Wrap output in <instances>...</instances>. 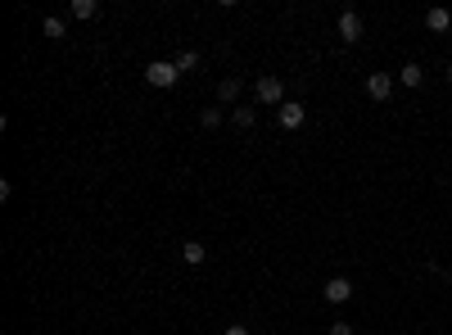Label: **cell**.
<instances>
[{"instance_id":"6da1fadb","label":"cell","mask_w":452,"mask_h":335,"mask_svg":"<svg viewBox=\"0 0 452 335\" xmlns=\"http://www.w3.org/2000/svg\"><path fill=\"white\" fill-rule=\"evenodd\" d=\"M145 82L159 86V91H168V86L181 82V69H177L172 59H154V64H145Z\"/></svg>"},{"instance_id":"7a4b0ae2","label":"cell","mask_w":452,"mask_h":335,"mask_svg":"<svg viewBox=\"0 0 452 335\" xmlns=\"http://www.w3.org/2000/svg\"><path fill=\"white\" fill-rule=\"evenodd\" d=\"M254 95H258V104H285V82L276 73H263L254 82Z\"/></svg>"},{"instance_id":"3957f363","label":"cell","mask_w":452,"mask_h":335,"mask_svg":"<svg viewBox=\"0 0 452 335\" xmlns=\"http://www.w3.org/2000/svg\"><path fill=\"white\" fill-rule=\"evenodd\" d=\"M335 27H340V41H349V45L362 41V14H353V9H344V14L335 18Z\"/></svg>"},{"instance_id":"277c9868","label":"cell","mask_w":452,"mask_h":335,"mask_svg":"<svg viewBox=\"0 0 452 335\" xmlns=\"http://www.w3.org/2000/svg\"><path fill=\"white\" fill-rule=\"evenodd\" d=\"M276 118H281V127H285V131H299L303 122H307V109H303L299 100H285L281 109H276Z\"/></svg>"},{"instance_id":"5b68a950","label":"cell","mask_w":452,"mask_h":335,"mask_svg":"<svg viewBox=\"0 0 452 335\" xmlns=\"http://www.w3.org/2000/svg\"><path fill=\"white\" fill-rule=\"evenodd\" d=\"M321 294H326V304H349L353 299V281H349V276H330Z\"/></svg>"},{"instance_id":"8992f818","label":"cell","mask_w":452,"mask_h":335,"mask_svg":"<svg viewBox=\"0 0 452 335\" xmlns=\"http://www.w3.org/2000/svg\"><path fill=\"white\" fill-rule=\"evenodd\" d=\"M367 95H371L376 104H384V100L393 95V78H389V73H371V78H367Z\"/></svg>"},{"instance_id":"52a82bcc","label":"cell","mask_w":452,"mask_h":335,"mask_svg":"<svg viewBox=\"0 0 452 335\" xmlns=\"http://www.w3.org/2000/svg\"><path fill=\"white\" fill-rule=\"evenodd\" d=\"M181 258H186L190 267L208 263V245H204V241H186V245H181Z\"/></svg>"},{"instance_id":"ba28073f","label":"cell","mask_w":452,"mask_h":335,"mask_svg":"<svg viewBox=\"0 0 452 335\" xmlns=\"http://www.w3.org/2000/svg\"><path fill=\"white\" fill-rule=\"evenodd\" d=\"M398 82H402V86H411V91H416V86L425 82V69H421L416 59H411V64H402V69H398Z\"/></svg>"},{"instance_id":"9c48e42d","label":"cell","mask_w":452,"mask_h":335,"mask_svg":"<svg viewBox=\"0 0 452 335\" xmlns=\"http://www.w3.org/2000/svg\"><path fill=\"white\" fill-rule=\"evenodd\" d=\"M425 27H430V32H452V14H448V9H430Z\"/></svg>"},{"instance_id":"30bf717a","label":"cell","mask_w":452,"mask_h":335,"mask_svg":"<svg viewBox=\"0 0 452 335\" xmlns=\"http://www.w3.org/2000/svg\"><path fill=\"white\" fill-rule=\"evenodd\" d=\"M231 122H235L240 131H249V127H254V122H258V113L249 109V104H235V109H231Z\"/></svg>"},{"instance_id":"8fae6325","label":"cell","mask_w":452,"mask_h":335,"mask_svg":"<svg viewBox=\"0 0 452 335\" xmlns=\"http://www.w3.org/2000/svg\"><path fill=\"white\" fill-rule=\"evenodd\" d=\"M217 100H222V104H235L240 100V78H222V82H217Z\"/></svg>"},{"instance_id":"7c38bea8","label":"cell","mask_w":452,"mask_h":335,"mask_svg":"<svg viewBox=\"0 0 452 335\" xmlns=\"http://www.w3.org/2000/svg\"><path fill=\"white\" fill-rule=\"evenodd\" d=\"M41 32L50 36V41H64V18H54V14H50V18H41Z\"/></svg>"},{"instance_id":"4fadbf2b","label":"cell","mask_w":452,"mask_h":335,"mask_svg":"<svg viewBox=\"0 0 452 335\" xmlns=\"http://www.w3.org/2000/svg\"><path fill=\"white\" fill-rule=\"evenodd\" d=\"M73 18H95V14H100V5H95V0H73Z\"/></svg>"},{"instance_id":"5bb4252c","label":"cell","mask_w":452,"mask_h":335,"mask_svg":"<svg viewBox=\"0 0 452 335\" xmlns=\"http://www.w3.org/2000/svg\"><path fill=\"white\" fill-rule=\"evenodd\" d=\"M172 64H177L181 73H195V69H199V50H181V55H177V59H172Z\"/></svg>"},{"instance_id":"9a60e30c","label":"cell","mask_w":452,"mask_h":335,"mask_svg":"<svg viewBox=\"0 0 452 335\" xmlns=\"http://www.w3.org/2000/svg\"><path fill=\"white\" fill-rule=\"evenodd\" d=\"M199 127H208V131L222 127V109H204V113H199Z\"/></svg>"},{"instance_id":"2e32d148","label":"cell","mask_w":452,"mask_h":335,"mask_svg":"<svg viewBox=\"0 0 452 335\" xmlns=\"http://www.w3.org/2000/svg\"><path fill=\"white\" fill-rule=\"evenodd\" d=\"M330 335H353V322H344V318H335V322H330Z\"/></svg>"},{"instance_id":"e0dca14e","label":"cell","mask_w":452,"mask_h":335,"mask_svg":"<svg viewBox=\"0 0 452 335\" xmlns=\"http://www.w3.org/2000/svg\"><path fill=\"white\" fill-rule=\"evenodd\" d=\"M222 335H249V327H226Z\"/></svg>"},{"instance_id":"ac0fdd59","label":"cell","mask_w":452,"mask_h":335,"mask_svg":"<svg viewBox=\"0 0 452 335\" xmlns=\"http://www.w3.org/2000/svg\"><path fill=\"white\" fill-rule=\"evenodd\" d=\"M448 82H452V64H448Z\"/></svg>"}]
</instances>
